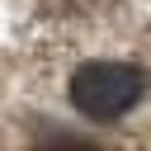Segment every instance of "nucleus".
Returning a JSON list of instances; mask_svg holds the SVG:
<instances>
[{
  "instance_id": "1",
  "label": "nucleus",
  "mask_w": 151,
  "mask_h": 151,
  "mask_svg": "<svg viewBox=\"0 0 151 151\" xmlns=\"http://www.w3.org/2000/svg\"><path fill=\"white\" fill-rule=\"evenodd\" d=\"M66 94L90 118H118L146 94V76L137 66H123V61H85L71 76Z\"/></svg>"
}]
</instances>
